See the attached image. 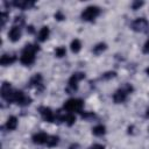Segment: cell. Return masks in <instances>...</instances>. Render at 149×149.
<instances>
[{
    "label": "cell",
    "instance_id": "9",
    "mask_svg": "<svg viewBox=\"0 0 149 149\" xmlns=\"http://www.w3.org/2000/svg\"><path fill=\"white\" fill-rule=\"evenodd\" d=\"M12 5L17 7V8H21V9H29L35 5V2L34 1H28V0H15Z\"/></svg>",
    "mask_w": 149,
    "mask_h": 149
},
{
    "label": "cell",
    "instance_id": "28",
    "mask_svg": "<svg viewBox=\"0 0 149 149\" xmlns=\"http://www.w3.org/2000/svg\"><path fill=\"white\" fill-rule=\"evenodd\" d=\"M90 149H105V147L102 146V144H93V146H91L90 147Z\"/></svg>",
    "mask_w": 149,
    "mask_h": 149
},
{
    "label": "cell",
    "instance_id": "18",
    "mask_svg": "<svg viewBox=\"0 0 149 149\" xmlns=\"http://www.w3.org/2000/svg\"><path fill=\"white\" fill-rule=\"evenodd\" d=\"M71 50L73 51V52H79V50L81 49V43H80V41L79 40H73L72 42H71Z\"/></svg>",
    "mask_w": 149,
    "mask_h": 149
},
{
    "label": "cell",
    "instance_id": "30",
    "mask_svg": "<svg viewBox=\"0 0 149 149\" xmlns=\"http://www.w3.org/2000/svg\"><path fill=\"white\" fill-rule=\"evenodd\" d=\"M27 31H28L29 34H34V33H35V29H34L33 26H28V27H27Z\"/></svg>",
    "mask_w": 149,
    "mask_h": 149
},
{
    "label": "cell",
    "instance_id": "16",
    "mask_svg": "<svg viewBox=\"0 0 149 149\" xmlns=\"http://www.w3.org/2000/svg\"><path fill=\"white\" fill-rule=\"evenodd\" d=\"M41 84H42V76H41V73H36L34 77H31V79L29 81L30 86H38Z\"/></svg>",
    "mask_w": 149,
    "mask_h": 149
},
{
    "label": "cell",
    "instance_id": "12",
    "mask_svg": "<svg viewBox=\"0 0 149 149\" xmlns=\"http://www.w3.org/2000/svg\"><path fill=\"white\" fill-rule=\"evenodd\" d=\"M49 34H50V30L48 27H42L41 30L38 31V35H37V40L40 42H44L48 37H49Z\"/></svg>",
    "mask_w": 149,
    "mask_h": 149
},
{
    "label": "cell",
    "instance_id": "4",
    "mask_svg": "<svg viewBox=\"0 0 149 149\" xmlns=\"http://www.w3.org/2000/svg\"><path fill=\"white\" fill-rule=\"evenodd\" d=\"M100 14V8L97 6H88L81 13V19L84 21H93Z\"/></svg>",
    "mask_w": 149,
    "mask_h": 149
},
{
    "label": "cell",
    "instance_id": "15",
    "mask_svg": "<svg viewBox=\"0 0 149 149\" xmlns=\"http://www.w3.org/2000/svg\"><path fill=\"white\" fill-rule=\"evenodd\" d=\"M92 133H93V135H95V136H102V135L106 133V127L102 126V125H98V126H95V127L92 129Z\"/></svg>",
    "mask_w": 149,
    "mask_h": 149
},
{
    "label": "cell",
    "instance_id": "5",
    "mask_svg": "<svg viewBox=\"0 0 149 149\" xmlns=\"http://www.w3.org/2000/svg\"><path fill=\"white\" fill-rule=\"evenodd\" d=\"M132 29L137 33H146L149 29V22L144 17H139L132 23Z\"/></svg>",
    "mask_w": 149,
    "mask_h": 149
},
{
    "label": "cell",
    "instance_id": "1",
    "mask_svg": "<svg viewBox=\"0 0 149 149\" xmlns=\"http://www.w3.org/2000/svg\"><path fill=\"white\" fill-rule=\"evenodd\" d=\"M38 45L37 44H27L21 54L20 57V62L24 65H30L35 62V54L36 51H38Z\"/></svg>",
    "mask_w": 149,
    "mask_h": 149
},
{
    "label": "cell",
    "instance_id": "20",
    "mask_svg": "<svg viewBox=\"0 0 149 149\" xmlns=\"http://www.w3.org/2000/svg\"><path fill=\"white\" fill-rule=\"evenodd\" d=\"M30 102H31V98L26 95V94H23V97L17 102V105H20V106H28V105H30Z\"/></svg>",
    "mask_w": 149,
    "mask_h": 149
},
{
    "label": "cell",
    "instance_id": "29",
    "mask_svg": "<svg viewBox=\"0 0 149 149\" xmlns=\"http://www.w3.org/2000/svg\"><path fill=\"white\" fill-rule=\"evenodd\" d=\"M143 52L144 54H149V40L146 42V44L143 47Z\"/></svg>",
    "mask_w": 149,
    "mask_h": 149
},
{
    "label": "cell",
    "instance_id": "3",
    "mask_svg": "<svg viewBox=\"0 0 149 149\" xmlns=\"http://www.w3.org/2000/svg\"><path fill=\"white\" fill-rule=\"evenodd\" d=\"M85 78V73L84 72H74L70 79H69V83H68V87H66V92L68 93H72L74 91H77L78 88V81L84 79Z\"/></svg>",
    "mask_w": 149,
    "mask_h": 149
},
{
    "label": "cell",
    "instance_id": "14",
    "mask_svg": "<svg viewBox=\"0 0 149 149\" xmlns=\"http://www.w3.org/2000/svg\"><path fill=\"white\" fill-rule=\"evenodd\" d=\"M106 49H107L106 43H98L97 45L93 47L92 51H93V54H95V55H100V54H102Z\"/></svg>",
    "mask_w": 149,
    "mask_h": 149
},
{
    "label": "cell",
    "instance_id": "10",
    "mask_svg": "<svg viewBox=\"0 0 149 149\" xmlns=\"http://www.w3.org/2000/svg\"><path fill=\"white\" fill-rule=\"evenodd\" d=\"M48 137H49V135H47L45 133H37L33 136V142L35 144H44V143H47Z\"/></svg>",
    "mask_w": 149,
    "mask_h": 149
},
{
    "label": "cell",
    "instance_id": "25",
    "mask_svg": "<svg viewBox=\"0 0 149 149\" xmlns=\"http://www.w3.org/2000/svg\"><path fill=\"white\" fill-rule=\"evenodd\" d=\"M142 6H143V1H134L133 5H132V8H133L134 10H136V9H139V8L142 7Z\"/></svg>",
    "mask_w": 149,
    "mask_h": 149
},
{
    "label": "cell",
    "instance_id": "11",
    "mask_svg": "<svg viewBox=\"0 0 149 149\" xmlns=\"http://www.w3.org/2000/svg\"><path fill=\"white\" fill-rule=\"evenodd\" d=\"M16 61V57L14 55H2L1 58H0V64L2 66H6V65H9L12 63H14Z\"/></svg>",
    "mask_w": 149,
    "mask_h": 149
},
{
    "label": "cell",
    "instance_id": "24",
    "mask_svg": "<svg viewBox=\"0 0 149 149\" xmlns=\"http://www.w3.org/2000/svg\"><path fill=\"white\" fill-rule=\"evenodd\" d=\"M23 23H24V19H23V16H16V17H15V20H14V26H16V27H21Z\"/></svg>",
    "mask_w": 149,
    "mask_h": 149
},
{
    "label": "cell",
    "instance_id": "26",
    "mask_svg": "<svg viewBox=\"0 0 149 149\" xmlns=\"http://www.w3.org/2000/svg\"><path fill=\"white\" fill-rule=\"evenodd\" d=\"M55 19H56V20H58V21H62V20H64V19H65V16H64V14H63L62 12H59V10H58V12H56V13H55Z\"/></svg>",
    "mask_w": 149,
    "mask_h": 149
},
{
    "label": "cell",
    "instance_id": "21",
    "mask_svg": "<svg viewBox=\"0 0 149 149\" xmlns=\"http://www.w3.org/2000/svg\"><path fill=\"white\" fill-rule=\"evenodd\" d=\"M80 115H81V119L87 120V121L95 118V114L93 112H80Z\"/></svg>",
    "mask_w": 149,
    "mask_h": 149
},
{
    "label": "cell",
    "instance_id": "22",
    "mask_svg": "<svg viewBox=\"0 0 149 149\" xmlns=\"http://www.w3.org/2000/svg\"><path fill=\"white\" fill-rule=\"evenodd\" d=\"M65 54H66V50H65L64 47H58V48H56V50H55V55H56V57H58V58L65 56Z\"/></svg>",
    "mask_w": 149,
    "mask_h": 149
},
{
    "label": "cell",
    "instance_id": "27",
    "mask_svg": "<svg viewBox=\"0 0 149 149\" xmlns=\"http://www.w3.org/2000/svg\"><path fill=\"white\" fill-rule=\"evenodd\" d=\"M7 16H8V15H7L6 12H2V13H1V24H2V26L6 23V21H7Z\"/></svg>",
    "mask_w": 149,
    "mask_h": 149
},
{
    "label": "cell",
    "instance_id": "13",
    "mask_svg": "<svg viewBox=\"0 0 149 149\" xmlns=\"http://www.w3.org/2000/svg\"><path fill=\"white\" fill-rule=\"evenodd\" d=\"M16 127H17V119L15 116H9L7 122H6L7 130H14Z\"/></svg>",
    "mask_w": 149,
    "mask_h": 149
},
{
    "label": "cell",
    "instance_id": "8",
    "mask_svg": "<svg viewBox=\"0 0 149 149\" xmlns=\"http://www.w3.org/2000/svg\"><path fill=\"white\" fill-rule=\"evenodd\" d=\"M8 37L12 42H17L21 38V28L16 27V26H13L12 29L9 30V33H8Z\"/></svg>",
    "mask_w": 149,
    "mask_h": 149
},
{
    "label": "cell",
    "instance_id": "17",
    "mask_svg": "<svg viewBox=\"0 0 149 149\" xmlns=\"http://www.w3.org/2000/svg\"><path fill=\"white\" fill-rule=\"evenodd\" d=\"M58 142H59V137L56 136V135H51V136L48 137V141H47L45 144L48 147H56L58 144Z\"/></svg>",
    "mask_w": 149,
    "mask_h": 149
},
{
    "label": "cell",
    "instance_id": "2",
    "mask_svg": "<svg viewBox=\"0 0 149 149\" xmlns=\"http://www.w3.org/2000/svg\"><path fill=\"white\" fill-rule=\"evenodd\" d=\"M83 107H84V101L81 99H74V98L66 100L64 102V106H63V108L70 113H72V112H79L80 113Z\"/></svg>",
    "mask_w": 149,
    "mask_h": 149
},
{
    "label": "cell",
    "instance_id": "6",
    "mask_svg": "<svg viewBox=\"0 0 149 149\" xmlns=\"http://www.w3.org/2000/svg\"><path fill=\"white\" fill-rule=\"evenodd\" d=\"M38 111H40L44 121H47V122H55L56 121V115L49 107H40Z\"/></svg>",
    "mask_w": 149,
    "mask_h": 149
},
{
    "label": "cell",
    "instance_id": "23",
    "mask_svg": "<svg viewBox=\"0 0 149 149\" xmlns=\"http://www.w3.org/2000/svg\"><path fill=\"white\" fill-rule=\"evenodd\" d=\"M115 76H116V72H114V71H108V72H105V73L101 76V79H104V80H108V79L114 78Z\"/></svg>",
    "mask_w": 149,
    "mask_h": 149
},
{
    "label": "cell",
    "instance_id": "33",
    "mask_svg": "<svg viewBox=\"0 0 149 149\" xmlns=\"http://www.w3.org/2000/svg\"><path fill=\"white\" fill-rule=\"evenodd\" d=\"M146 73L149 76V68H147V69H146Z\"/></svg>",
    "mask_w": 149,
    "mask_h": 149
},
{
    "label": "cell",
    "instance_id": "31",
    "mask_svg": "<svg viewBox=\"0 0 149 149\" xmlns=\"http://www.w3.org/2000/svg\"><path fill=\"white\" fill-rule=\"evenodd\" d=\"M78 147H79V146H78L77 143H74V144H71V146L69 147V149H78Z\"/></svg>",
    "mask_w": 149,
    "mask_h": 149
},
{
    "label": "cell",
    "instance_id": "19",
    "mask_svg": "<svg viewBox=\"0 0 149 149\" xmlns=\"http://www.w3.org/2000/svg\"><path fill=\"white\" fill-rule=\"evenodd\" d=\"M64 122L68 125V126H72L74 122H76V116L72 114V113H69L64 116Z\"/></svg>",
    "mask_w": 149,
    "mask_h": 149
},
{
    "label": "cell",
    "instance_id": "7",
    "mask_svg": "<svg viewBox=\"0 0 149 149\" xmlns=\"http://www.w3.org/2000/svg\"><path fill=\"white\" fill-rule=\"evenodd\" d=\"M127 95H128V93L123 88H119L113 94V100H114L115 104H121V102H123L127 99Z\"/></svg>",
    "mask_w": 149,
    "mask_h": 149
},
{
    "label": "cell",
    "instance_id": "32",
    "mask_svg": "<svg viewBox=\"0 0 149 149\" xmlns=\"http://www.w3.org/2000/svg\"><path fill=\"white\" fill-rule=\"evenodd\" d=\"M146 116H147V118H149V108L147 109V113H146Z\"/></svg>",
    "mask_w": 149,
    "mask_h": 149
}]
</instances>
